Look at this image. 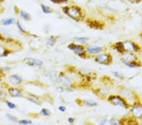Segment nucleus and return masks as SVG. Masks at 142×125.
<instances>
[{
    "instance_id": "1",
    "label": "nucleus",
    "mask_w": 142,
    "mask_h": 125,
    "mask_svg": "<svg viewBox=\"0 0 142 125\" xmlns=\"http://www.w3.org/2000/svg\"><path fill=\"white\" fill-rule=\"evenodd\" d=\"M63 11L65 14L68 15L70 18L74 20H78L82 17V11L79 7L76 6H65L63 8Z\"/></svg>"
},
{
    "instance_id": "2",
    "label": "nucleus",
    "mask_w": 142,
    "mask_h": 125,
    "mask_svg": "<svg viewBox=\"0 0 142 125\" xmlns=\"http://www.w3.org/2000/svg\"><path fill=\"white\" fill-rule=\"evenodd\" d=\"M108 100L114 105L125 107V108L128 107L127 102L124 101V99H123L120 96H118V95H111L109 97Z\"/></svg>"
},
{
    "instance_id": "3",
    "label": "nucleus",
    "mask_w": 142,
    "mask_h": 125,
    "mask_svg": "<svg viewBox=\"0 0 142 125\" xmlns=\"http://www.w3.org/2000/svg\"><path fill=\"white\" fill-rule=\"evenodd\" d=\"M111 59H112V57L110 54L104 53V54H99L98 56H96L95 61L100 64L108 65L111 63Z\"/></svg>"
},
{
    "instance_id": "4",
    "label": "nucleus",
    "mask_w": 142,
    "mask_h": 125,
    "mask_svg": "<svg viewBox=\"0 0 142 125\" xmlns=\"http://www.w3.org/2000/svg\"><path fill=\"white\" fill-rule=\"evenodd\" d=\"M68 48L79 55L80 57H83V55H85V53H84V48L82 45L72 43L68 45Z\"/></svg>"
},
{
    "instance_id": "5",
    "label": "nucleus",
    "mask_w": 142,
    "mask_h": 125,
    "mask_svg": "<svg viewBox=\"0 0 142 125\" xmlns=\"http://www.w3.org/2000/svg\"><path fill=\"white\" fill-rule=\"evenodd\" d=\"M26 65L30 66H40L43 65V62L33 57H26L24 60Z\"/></svg>"
},
{
    "instance_id": "6",
    "label": "nucleus",
    "mask_w": 142,
    "mask_h": 125,
    "mask_svg": "<svg viewBox=\"0 0 142 125\" xmlns=\"http://www.w3.org/2000/svg\"><path fill=\"white\" fill-rule=\"evenodd\" d=\"M121 93L122 96L126 100H127L128 102H133V99H134V95L132 93L131 91H130L128 89H123L121 91Z\"/></svg>"
},
{
    "instance_id": "7",
    "label": "nucleus",
    "mask_w": 142,
    "mask_h": 125,
    "mask_svg": "<svg viewBox=\"0 0 142 125\" xmlns=\"http://www.w3.org/2000/svg\"><path fill=\"white\" fill-rule=\"evenodd\" d=\"M58 81L66 87H70L72 84L70 78L63 74H60L58 76Z\"/></svg>"
},
{
    "instance_id": "8",
    "label": "nucleus",
    "mask_w": 142,
    "mask_h": 125,
    "mask_svg": "<svg viewBox=\"0 0 142 125\" xmlns=\"http://www.w3.org/2000/svg\"><path fill=\"white\" fill-rule=\"evenodd\" d=\"M123 44V48L124 51H126L128 52H132L136 51V45L131 41H125L124 42H122Z\"/></svg>"
},
{
    "instance_id": "9",
    "label": "nucleus",
    "mask_w": 142,
    "mask_h": 125,
    "mask_svg": "<svg viewBox=\"0 0 142 125\" xmlns=\"http://www.w3.org/2000/svg\"><path fill=\"white\" fill-rule=\"evenodd\" d=\"M122 59L121 61L123 63H127V62H131L135 61L136 59V56L135 54L131 53V52H128L126 53H122Z\"/></svg>"
},
{
    "instance_id": "10",
    "label": "nucleus",
    "mask_w": 142,
    "mask_h": 125,
    "mask_svg": "<svg viewBox=\"0 0 142 125\" xmlns=\"http://www.w3.org/2000/svg\"><path fill=\"white\" fill-rule=\"evenodd\" d=\"M22 77L17 75H13L9 77V82L12 85H18L22 83Z\"/></svg>"
},
{
    "instance_id": "11",
    "label": "nucleus",
    "mask_w": 142,
    "mask_h": 125,
    "mask_svg": "<svg viewBox=\"0 0 142 125\" xmlns=\"http://www.w3.org/2000/svg\"><path fill=\"white\" fill-rule=\"evenodd\" d=\"M132 114L136 118H140L142 116V106L136 105L135 107H133L131 111Z\"/></svg>"
},
{
    "instance_id": "12",
    "label": "nucleus",
    "mask_w": 142,
    "mask_h": 125,
    "mask_svg": "<svg viewBox=\"0 0 142 125\" xmlns=\"http://www.w3.org/2000/svg\"><path fill=\"white\" fill-rule=\"evenodd\" d=\"M102 47L94 45H89L87 47V51L90 54H97L102 51Z\"/></svg>"
},
{
    "instance_id": "13",
    "label": "nucleus",
    "mask_w": 142,
    "mask_h": 125,
    "mask_svg": "<svg viewBox=\"0 0 142 125\" xmlns=\"http://www.w3.org/2000/svg\"><path fill=\"white\" fill-rule=\"evenodd\" d=\"M10 95L14 97H19L22 96V92L20 91L19 89H16V88H11L8 90Z\"/></svg>"
},
{
    "instance_id": "14",
    "label": "nucleus",
    "mask_w": 142,
    "mask_h": 125,
    "mask_svg": "<svg viewBox=\"0 0 142 125\" xmlns=\"http://www.w3.org/2000/svg\"><path fill=\"white\" fill-rule=\"evenodd\" d=\"M58 75L57 74L56 71H50L49 73V79L54 82H56L58 81Z\"/></svg>"
},
{
    "instance_id": "15",
    "label": "nucleus",
    "mask_w": 142,
    "mask_h": 125,
    "mask_svg": "<svg viewBox=\"0 0 142 125\" xmlns=\"http://www.w3.org/2000/svg\"><path fill=\"white\" fill-rule=\"evenodd\" d=\"M88 24L89 25L90 27L94 29H98L101 28V24L97 21H90V22H88Z\"/></svg>"
},
{
    "instance_id": "16",
    "label": "nucleus",
    "mask_w": 142,
    "mask_h": 125,
    "mask_svg": "<svg viewBox=\"0 0 142 125\" xmlns=\"http://www.w3.org/2000/svg\"><path fill=\"white\" fill-rule=\"evenodd\" d=\"M15 22V19L13 18H8V19H5V20H2V24L3 25H10L13 24Z\"/></svg>"
},
{
    "instance_id": "17",
    "label": "nucleus",
    "mask_w": 142,
    "mask_h": 125,
    "mask_svg": "<svg viewBox=\"0 0 142 125\" xmlns=\"http://www.w3.org/2000/svg\"><path fill=\"white\" fill-rule=\"evenodd\" d=\"M20 17L23 18L25 20L28 21L30 19V15L28 13L24 11L21 10L20 11Z\"/></svg>"
},
{
    "instance_id": "18",
    "label": "nucleus",
    "mask_w": 142,
    "mask_h": 125,
    "mask_svg": "<svg viewBox=\"0 0 142 125\" xmlns=\"http://www.w3.org/2000/svg\"><path fill=\"white\" fill-rule=\"evenodd\" d=\"M41 8H42V11L46 14H49L51 13V12H52L51 8L49 6H46V5H41Z\"/></svg>"
},
{
    "instance_id": "19",
    "label": "nucleus",
    "mask_w": 142,
    "mask_h": 125,
    "mask_svg": "<svg viewBox=\"0 0 142 125\" xmlns=\"http://www.w3.org/2000/svg\"><path fill=\"white\" fill-rule=\"evenodd\" d=\"M115 48H116V49L118 52H119V53H124V48H123V44L121 43V42H119V43L116 44Z\"/></svg>"
},
{
    "instance_id": "20",
    "label": "nucleus",
    "mask_w": 142,
    "mask_h": 125,
    "mask_svg": "<svg viewBox=\"0 0 142 125\" xmlns=\"http://www.w3.org/2000/svg\"><path fill=\"white\" fill-rule=\"evenodd\" d=\"M74 40L76 42H80V43H85L87 42V41L89 40V39L87 37H75L74 38Z\"/></svg>"
},
{
    "instance_id": "21",
    "label": "nucleus",
    "mask_w": 142,
    "mask_h": 125,
    "mask_svg": "<svg viewBox=\"0 0 142 125\" xmlns=\"http://www.w3.org/2000/svg\"><path fill=\"white\" fill-rule=\"evenodd\" d=\"M56 41V39L54 36H51V37L47 41V45H49V46H52L55 44Z\"/></svg>"
},
{
    "instance_id": "22",
    "label": "nucleus",
    "mask_w": 142,
    "mask_h": 125,
    "mask_svg": "<svg viewBox=\"0 0 142 125\" xmlns=\"http://www.w3.org/2000/svg\"><path fill=\"white\" fill-rule=\"evenodd\" d=\"M83 104H85V105H88V106H91V107L97 105V103L94 102V101H88V100H85V101H83Z\"/></svg>"
},
{
    "instance_id": "23",
    "label": "nucleus",
    "mask_w": 142,
    "mask_h": 125,
    "mask_svg": "<svg viewBox=\"0 0 142 125\" xmlns=\"http://www.w3.org/2000/svg\"><path fill=\"white\" fill-rule=\"evenodd\" d=\"M123 63L125 64L126 65H127L130 68H135V67H137L138 66L137 63H136L135 61L131 62H127V63Z\"/></svg>"
},
{
    "instance_id": "24",
    "label": "nucleus",
    "mask_w": 142,
    "mask_h": 125,
    "mask_svg": "<svg viewBox=\"0 0 142 125\" xmlns=\"http://www.w3.org/2000/svg\"><path fill=\"white\" fill-rule=\"evenodd\" d=\"M40 113L42 114V115L45 116H48L51 114V113H50V111L48 110L47 109H42L41 111H40Z\"/></svg>"
},
{
    "instance_id": "25",
    "label": "nucleus",
    "mask_w": 142,
    "mask_h": 125,
    "mask_svg": "<svg viewBox=\"0 0 142 125\" xmlns=\"http://www.w3.org/2000/svg\"><path fill=\"white\" fill-rule=\"evenodd\" d=\"M18 123L20 125H29L32 123V121L30 120H27V119H22L18 121Z\"/></svg>"
},
{
    "instance_id": "26",
    "label": "nucleus",
    "mask_w": 142,
    "mask_h": 125,
    "mask_svg": "<svg viewBox=\"0 0 142 125\" xmlns=\"http://www.w3.org/2000/svg\"><path fill=\"white\" fill-rule=\"evenodd\" d=\"M6 117H7V118L9 119V120L12 121H14V122L17 121V118H16V117H15V116H12V114H6Z\"/></svg>"
},
{
    "instance_id": "27",
    "label": "nucleus",
    "mask_w": 142,
    "mask_h": 125,
    "mask_svg": "<svg viewBox=\"0 0 142 125\" xmlns=\"http://www.w3.org/2000/svg\"><path fill=\"white\" fill-rule=\"evenodd\" d=\"M6 104H7L8 107H9V108H10L11 109H15V107H16L15 104H13V103L11 102L10 101H6Z\"/></svg>"
},
{
    "instance_id": "28",
    "label": "nucleus",
    "mask_w": 142,
    "mask_h": 125,
    "mask_svg": "<svg viewBox=\"0 0 142 125\" xmlns=\"http://www.w3.org/2000/svg\"><path fill=\"white\" fill-rule=\"evenodd\" d=\"M109 123L111 125H119L120 122L117 119H111L109 121Z\"/></svg>"
},
{
    "instance_id": "29",
    "label": "nucleus",
    "mask_w": 142,
    "mask_h": 125,
    "mask_svg": "<svg viewBox=\"0 0 142 125\" xmlns=\"http://www.w3.org/2000/svg\"><path fill=\"white\" fill-rule=\"evenodd\" d=\"M17 27H18V29H19V30H20L22 32H24V33H25V30L23 29L22 27V25H20V23L19 22V21L17 22Z\"/></svg>"
},
{
    "instance_id": "30",
    "label": "nucleus",
    "mask_w": 142,
    "mask_h": 125,
    "mask_svg": "<svg viewBox=\"0 0 142 125\" xmlns=\"http://www.w3.org/2000/svg\"><path fill=\"white\" fill-rule=\"evenodd\" d=\"M6 49L3 46V45H0V56H3V53L5 51Z\"/></svg>"
},
{
    "instance_id": "31",
    "label": "nucleus",
    "mask_w": 142,
    "mask_h": 125,
    "mask_svg": "<svg viewBox=\"0 0 142 125\" xmlns=\"http://www.w3.org/2000/svg\"><path fill=\"white\" fill-rule=\"evenodd\" d=\"M57 91H59V92H62L65 91L66 90H64V88L61 87H57Z\"/></svg>"
},
{
    "instance_id": "32",
    "label": "nucleus",
    "mask_w": 142,
    "mask_h": 125,
    "mask_svg": "<svg viewBox=\"0 0 142 125\" xmlns=\"http://www.w3.org/2000/svg\"><path fill=\"white\" fill-rule=\"evenodd\" d=\"M59 110L61 111L62 112H64L66 111V107H64V106H63V105H61V106L59 107Z\"/></svg>"
},
{
    "instance_id": "33",
    "label": "nucleus",
    "mask_w": 142,
    "mask_h": 125,
    "mask_svg": "<svg viewBox=\"0 0 142 125\" xmlns=\"http://www.w3.org/2000/svg\"><path fill=\"white\" fill-rule=\"evenodd\" d=\"M10 54V51L8 49H5V51H4V53H3V56H8V54Z\"/></svg>"
},
{
    "instance_id": "34",
    "label": "nucleus",
    "mask_w": 142,
    "mask_h": 125,
    "mask_svg": "<svg viewBox=\"0 0 142 125\" xmlns=\"http://www.w3.org/2000/svg\"><path fill=\"white\" fill-rule=\"evenodd\" d=\"M74 121H75V119L73 118H68V122L72 124L73 123Z\"/></svg>"
},
{
    "instance_id": "35",
    "label": "nucleus",
    "mask_w": 142,
    "mask_h": 125,
    "mask_svg": "<svg viewBox=\"0 0 142 125\" xmlns=\"http://www.w3.org/2000/svg\"><path fill=\"white\" fill-rule=\"evenodd\" d=\"M28 101H30V102H33V103H35V104H39V103L37 102V101H36V100H34V99H32V98H30V99H28Z\"/></svg>"
},
{
    "instance_id": "36",
    "label": "nucleus",
    "mask_w": 142,
    "mask_h": 125,
    "mask_svg": "<svg viewBox=\"0 0 142 125\" xmlns=\"http://www.w3.org/2000/svg\"><path fill=\"white\" fill-rule=\"evenodd\" d=\"M112 73H113L114 75H115L117 78H120V77H121L119 74L118 72H116V71H114V72H112Z\"/></svg>"
},
{
    "instance_id": "37",
    "label": "nucleus",
    "mask_w": 142,
    "mask_h": 125,
    "mask_svg": "<svg viewBox=\"0 0 142 125\" xmlns=\"http://www.w3.org/2000/svg\"><path fill=\"white\" fill-rule=\"evenodd\" d=\"M128 1L131 2V3H137V2H138L140 1V0H128Z\"/></svg>"
},
{
    "instance_id": "38",
    "label": "nucleus",
    "mask_w": 142,
    "mask_h": 125,
    "mask_svg": "<svg viewBox=\"0 0 142 125\" xmlns=\"http://www.w3.org/2000/svg\"><path fill=\"white\" fill-rule=\"evenodd\" d=\"M68 1V0H58V3H66Z\"/></svg>"
},
{
    "instance_id": "39",
    "label": "nucleus",
    "mask_w": 142,
    "mask_h": 125,
    "mask_svg": "<svg viewBox=\"0 0 142 125\" xmlns=\"http://www.w3.org/2000/svg\"><path fill=\"white\" fill-rule=\"evenodd\" d=\"M9 68H8V67H6V68H3V70H4V71H8V70H9Z\"/></svg>"
},
{
    "instance_id": "40",
    "label": "nucleus",
    "mask_w": 142,
    "mask_h": 125,
    "mask_svg": "<svg viewBox=\"0 0 142 125\" xmlns=\"http://www.w3.org/2000/svg\"><path fill=\"white\" fill-rule=\"evenodd\" d=\"M4 0H0V2H2V1H3Z\"/></svg>"
},
{
    "instance_id": "41",
    "label": "nucleus",
    "mask_w": 142,
    "mask_h": 125,
    "mask_svg": "<svg viewBox=\"0 0 142 125\" xmlns=\"http://www.w3.org/2000/svg\"><path fill=\"white\" fill-rule=\"evenodd\" d=\"M0 6H1V3H0Z\"/></svg>"
}]
</instances>
